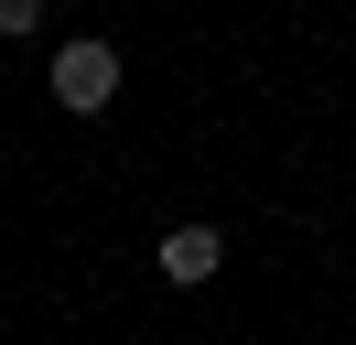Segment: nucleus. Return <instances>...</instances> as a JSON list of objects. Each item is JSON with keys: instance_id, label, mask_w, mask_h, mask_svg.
Listing matches in <instances>:
<instances>
[{"instance_id": "obj_1", "label": "nucleus", "mask_w": 356, "mask_h": 345, "mask_svg": "<svg viewBox=\"0 0 356 345\" xmlns=\"http://www.w3.org/2000/svg\"><path fill=\"white\" fill-rule=\"evenodd\" d=\"M119 97V43H97V33H76L65 54H54V108H76V119H97V108Z\"/></svg>"}, {"instance_id": "obj_2", "label": "nucleus", "mask_w": 356, "mask_h": 345, "mask_svg": "<svg viewBox=\"0 0 356 345\" xmlns=\"http://www.w3.org/2000/svg\"><path fill=\"white\" fill-rule=\"evenodd\" d=\"M152 259H162V280H173V291H195V280H216V270H227V237H216V227H173Z\"/></svg>"}]
</instances>
